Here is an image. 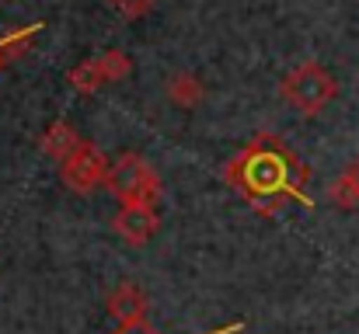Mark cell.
<instances>
[{
    "instance_id": "obj_2",
    "label": "cell",
    "mask_w": 359,
    "mask_h": 334,
    "mask_svg": "<svg viewBox=\"0 0 359 334\" xmlns=\"http://www.w3.org/2000/svg\"><path fill=\"white\" fill-rule=\"evenodd\" d=\"M105 185H109V192L119 202H147V206H154L157 195H161V181H157L154 167L143 157H136V153H126V157H119V164H112Z\"/></svg>"
},
{
    "instance_id": "obj_4",
    "label": "cell",
    "mask_w": 359,
    "mask_h": 334,
    "mask_svg": "<svg viewBox=\"0 0 359 334\" xmlns=\"http://www.w3.org/2000/svg\"><path fill=\"white\" fill-rule=\"evenodd\" d=\"M109 171H112V164H109V160L102 157V150H95L91 143H81V146L74 150V157L63 160V167H60L63 185H67L70 192H77V195H88L91 188L105 185V181H109Z\"/></svg>"
},
{
    "instance_id": "obj_9",
    "label": "cell",
    "mask_w": 359,
    "mask_h": 334,
    "mask_svg": "<svg viewBox=\"0 0 359 334\" xmlns=\"http://www.w3.org/2000/svg\"><path fill=\"white\" fill-rule=\"evenodd\" d=\"M70 84L77 88V91H98L102 84H105V74H102V67H98V60H88V63H81V67H74L70 70Z\"/></svg>"
},
{
    "instance_id": "obj_11",
    "label": "cell",
    "mask_w": 359,
    "mask_h": 334,
    "mask_svg": "<svg viewBox=\"0 0 359 334\" xmlns=\"http://www.w3.org/2000/svg\"><path fill=\"white\" fill-rule=\"evenodd\" d=\"M328 195H332V202H335V206H342V209H356L359 206L356 188L346 181V174H342V178H335V181L328 185Z\"/></svg>"
},
{
    "instance_id": "obj_13",
    "label": "cell",
    "mask_w": 359,
    "mask_h": 334,
    "mask_svg": "<svg viewBox=\"0 0 359 334\" xmlns=\"http://www.w3.org/2000/svg\"><path fill=\"white\" fill-rule=\"evenodd\" d=\"M28 35H32V28H25L21 35H7V39H0V63H4L11 53H18V49L28 42Z\"/></svg>"
},
{
    "instance_id": "obj_6",
    "label": "cell",
    "mask_w": 359,
    "mask_h": 334,
    "mask_svg": "<svg viewBox=\"0 0 359 334\" xmlns=\"http://www.w3.org/2000/svg\"><path fill=\"white\" fill-rule=\"evenodd\" d=\"M109 314L119 321V328H129V324H140L143 314H147V293L133 282H122L119 289L109 293Z\"/></svg>"
},
{
    "instance_id": "obj_8",
    "label": "cell",
    "mask_w": 359,
    "mask_h": 334,
    "mask_svg": "<svg viewBox=\"0 0 359 334\" xmlns=\"http://www.w3.org/2000/svg\"><path fill=\"white\" fill-rule=\"evenodd\" d=\"M168 98L182 109H196L203 102V84L192 77V74H175L168 81Z\"/></svg>"
},
{
    "instance_id": "obj_7",
    "label": "cell",
    "mask_w": 359,
    "mask_h": 334,
    "mask_svg": "<svg viewBox=\"0 0 359 334\" xmlns=\"http://www.w3.org/2000/svg\"><path fill=\"white\" fill-rule=\"evenodd\" d=\"M81 143H84V139H77V132H74L67 122H53V125L46 129V136H42V150H46L56 164L70 160L74 150H77Z\"/></svg>"
},
{
    "instance_id": "obj_10",
    "label": "cell",
    "mask_w": 359,
    "mask_h": 334,
    "mask_svg": "<svg viewBox=\"0 0 359 334\" xmlns=\"http://www.w3.org/2000/svg\"><path fill=\"white\" fill-rule=\"evenodd\" d=\"M98 67H102V74H105V84H112V81H119L126 77L129 70H133V63H129V56L126 53H105V56H98Z\"/></svg>"
},
{
    "instance_id": "obj_14",
    "label": "cell",
    "mask_w": 359,
    "mask_h": 334,
    "mask_svg": "<svg viewBox=\"0 0 359 334\" xmlns=\"http://www.w3.org/2000/svg\"><path fill=\"white\" fill-rule=\"evenodd\" d=\"M238 331H241V324H231V328H220V331H213V334H238ZM116 334H157V331H154L150 324H143V321H140V324H129V328H119Z\"/></svg>"
},
{
    "instance_id": "obj_15",
    "label": "cell",
    "mask_w": 359,
    "mask_h": 334,
    "mask_svg": "<svg viewBox=\"0 0 359 334\" xmlns=\"http://www.w3.org/2000/svg\"><path fill=\"white\" fill-rule=\"evenodd\" d=\"M342 174H346V181L356 188V195H359V157L353 160V164H349V167H346V171H342Z\"/></svg>"
},
{
    "instance_id": "obj_12",
    "label": "cell",
    "mask_w": 359,
    "mask_h": 334,
    "mask_svg": "<svg viewBox=\"0 0 359 334\" xmlns=\"http://www.w3.org/2000/svg\"><path fill=\"white\" fill-rule=\"evenodd\" d=\"M109 4L126 18H140V14H147L154 7V0H109Z\"/></svg>"
},
{
    "instance_id": "obj_5",
    "label": "cell",
    "mask_w": 359,
    "mask_h": 334,
    "mask_svg": "<svg viewBox=\"0 0 359 334\" xmlns=\"http://www.w3.org/2000/svg\"><path fill=\"white\" fill-rule=\"evenodd\" d=\"M112 226H116V233H119L122 240H129V244H147V240L157 233V213H154V206H147V202H122Z\"/></svg>"
},
{
    "instance_id": "obj_1",
    "label": "cell",
    "mask_w": 359,
    "mask_h": 334,
    "mask_svg": "<svg viewBox=\"0 0 359 334\" xmlns=\"http://www.w3.org/2000/svg\"><path fill=\"white\" fill-rule=\"evenodd\" d=\"M224 178L234 188H241L244 199L265 216L279 213L290 199L311 206V199L304 195L307 167L283 143H276V136H258L241 157L227 164Z\"/></svg>"
},
{
    "instance_id": "obj_3",
    "label": "cell",
    "mask_w": 359,
    "mask_h": 334,
    "mask_svg": "<svg viewBox=\"0 0 359 334\" xmlns=\"http://www.w3.org/2000/svg\"><path fill=\"white\" fill-rule=\"evenodd\" d=\"M335 91H339V88H335L332 74H325L318 63H304V67H297V70L283 81V98L293 102L304 115L321 111L335 98Z\"/></svg>"
}]
</instances>
